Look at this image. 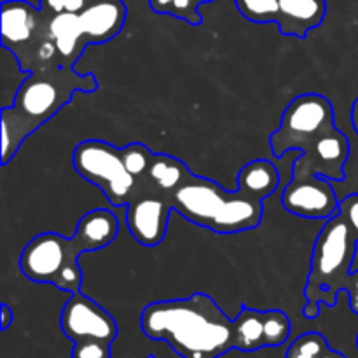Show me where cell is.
Here are the masks:
<instances>
[{
	"instance_id": "6da1fadb",
	"label": "cell",
	"mask_w": 358,
	"mask_h": 358,
	"mask_svg": "<svg viewBox=\"0 0 358 358\" xmlns=\"http://www.w3.org/2000/svg\"><path fill=\"white\" fill-rule=\"evenodd\" d=\"M142 331L152 341L168 343L182 358H219L236 348L234 320L203 292L145 306Z\"/></svg>"
},
{
	"instance_id": "7a4b0ae2",
	"label": "cell",
	"mask_w": 358,
	"mask_h": 358,
	"mask_svg": "<svg viewBox=\"0 0 358 358\" xmlns=\"http://www.w3.org/2000/svg\"><path fill=\"white\" fill-rule=\"evenodd\" d=\"M98 90L94 73H77L73 69L51 63L28 73L14 94L10 107L2 108V166L16 156L24 140L58 114L73 94Z\"/></svg>"
},
{
	"instance_id": "3957f363",
	"label": "cell",
	"mask_w": 358,
	"mask_h": 358,
	"mask_svg": "<svg viewBox=\"0 0 358 358\" xmlns=\"http://www.w3.org/2000/svg\"><path fill=\"white\" fill-rule=\"evenodd\" d=\"M173 212L189 222L217 234H234L255 229L262 220V201L243 189L226 191L213 180L191 175L170 198Z\"/></svg>"
},
{
	"instance_id": "277c9868",
	"label": "cell",
	"mask_w": 358,
	"mask_h": 358,
	"mask_svg": "<svg viewBox=\"0 0 358 358\" xmlns=\"http://www.w3.org/2000/svg\"><path fill=\"white\" fill-rule=\"evenodd\" d=\"M357 243L355 234L341 213L327 219L311 255V269L304 287V297L308 301L303 310L304 317L315 320L320 315V303L329 308L336 306L338 296L346 289L352 276Z\"/></svg>"
},
{
	"instance_id": "5b68a950",
	"label": "cell",
	"mask_w": 358,
	"mask_h": 358,
	"mask_svg": "<svg viewBox=\"0 0 358 358\" xmlns=\"http://www.w3.org/2000/svg\"><path fill=\"white\" fill-rule=\"evenodd\" d=\"M126 14L122 0H93L79 14L52 16L51 34L58 65L73 69L87 45L112 41L124 27Z\"/></svg>"
},
{
	"instance_id": "8992f818",
	"label": "cell",
	"mask_w": 358,
	"mask_h": 358,
	"mask_svg": "<svg viewBox=\"0 0 358 358\" xmlns=\"http://www.w3.org/2000/svg\"><path fill=\"white\" fill-rule=\"evenodd\" d=\"M0 28V42L16 58L20 70L30 73L58 63L51 34V16L41 7H34L24 0H6L2 3Z\"/></svg>"
},
{
	"instance_id": "52a82bcc",
	"label": "cell",
	"mask_w": 358,
	"mask_h": 358,
	"mask_svg": "<svg viewBox=\"0 0 358 358\" xmlns=\"http://www.w3.org/2000/svg\"><path fill=\"white\" fill-rule=\"evenodd\" d=\"M79 248L72 238L56 233H42L28 241L20 255V269L24 278L35 283H51L69 294L80 292L83 273L79 268Z\"/></svg>"
},
{
	"instance_id": "ba28073f",
	"label": "cell",
	"mask_w": 358,
	"mask_h": 358,
	"mask_svg": "<svg viewBox=\"0 0 358 358\" xmlns=\"http://www.w3.org/2000/svg\"><path fill=\"white\" fill-rule=\"evenodd\" d=\"M73 168L90 184L101 189L112 206L131 201L140 182L126 170L121 149L103 140H84L73 150Z\"/></svg>"
},
{
	"instance_id": "9c48e42d",
	"label": "cell",
	"mask_w": 358,
	"mask_h": 358,
	"mask_svg": "<svg viewBox=\"0 0 358 358\" xmlns=\"http://www.w3.org/2000/svg\"><path fill=\"white\" fill-rule=\"evenodd\" d=\"M332 128H336V124L331 100L317 93L299 94L287 105L282 124L273 131V156L282 157L290 150L306 149Z\"/></svg>"
},
{
	"instance_id": "30bf717a",
	"label": "cell",
	"mask_w": 358,
	"mask_h": 358,
	"mask_svg": "<svg viewBox=\"0 0 358 358\" xmlns=\"http://www.w3.org/2000/svg\"><path fill=\"white\" fill-rule=\"evenodd\" d=\"M62 331L70 341H101L112 343L117 338V324L108 311L93 299L76 292L70 296L62 311Z\"/></svg>"
},
{
	"instance_id": "8fae6325",
	"label": "cell",
	"mask_w": 358,
	"mask_h": 358,
	"mask_svg": "<svg viewBox=\"0 0 358 358\" xmlns=\"http://www.w3.org/2000/svg\"><path fill=\"white\" fill-rule=\"evenodd\" d=\"M126 210V224L131 236L143 247H156L166 236L168 220L173 212L170 198L140 182V187Z\"/></svg>"
},
{
	"instance_id": "7c38bea8",
	"label": "cell",
	"mask_w": 358,
	"mask_h": 358,
	"mask_svg": "<svg viewBox=\"0 0 358 358\" xmlns=\"http://www.w3.org/2000/svg\"><path fill=\"white\" fill-rule=\"evenodd\" d=\"M282 205L292 215L327 220L339 212V199L331 180L320 175L294 177L282 194Z\"/></svg>"
},
{
	"instance_id": "4fadbf2b",
	"label": "cell",
	"mask_w": 358,
	"mask_h": 358,
	"mask_svg": "<svg viewBox=\"0 0 358 358\" xmlns=\"http://www.w3.org/2000/svg\"><path fill=\"white\" fill-rule=\"evenodd\" d=\"M350 156V142L338 128L318 136L311 145L301 150V156L292 164L294 177L320 175L331 182L345 180V164Z\"/></svg>"
},
{
	"instance_id": "5bb4252c",
	"label": "cell",
	"mask_w": 358,
	"mask_h": 358,
	"mask_svg": "<svg viewBox=\"0 0 358 358\" xmlns=\"http://www.w3.org/2000/svg\"><path fill=\"white\" fill-rule=\"evenodd\" d=\"M327 13L325 0H280V31L287 37L304 38L308 31L320 27Z\"/></svg>"
},
{
	"instance_id": "9a60e30c",
	"label": "cell",
	"mask_w": 358,
	"mask_h": 358,
	"mask_svg": "<svg viewBox=\"0 0 358 358\" xmlns=\"http://www.w3.org/2000/svg\"><path fill=\"white\" fill-rule=\"evenodd\" d=\"M119 220L110 210H91L80 217L72 240L80 254L108 247L117 238Z\"/></svg>"
},
{
	"instance_id": "2e32d148",
	"label": "cell",
	"mask_w": 358,
	"mask_h": 358,
	"mask_svg": "<svg viewBox=\"0 0 358 358\" xmlns=\"http://www.w3.org/2000/svg\"><path fill=\"white\" fill-rule=\"evenodd\" d=\"M191 170L184 161L168 156V154L154 152L149 170L142 182L166 198H171L173 192L178 191L191 178Z\"/></svg>"
},
{
	"instance_id": "e0dca14e",
	"label": "cell",
	"mask_w": 358,
	"mask_h": 358,
	"mask_svg": "<svg viewBox=\"0 0 358 358\" xmlns=\"http://www.w3.org/2000/svg\"><path fill=\"white\" fill-rule=\"evenodd\" d=\"M280 173L268 159H255L245 164L238 173V187L243 189L255 199L264 201L278 189Z\"/></svg>"
},
{
	"instance_id": "ac0fdd59",
	"label": "cell",
	"mask_w": 358,
	"mask_h": 358,
	"mask_svg": "<svg viewBox=\"0 0 358 358\" xmlns=\"http://www.w3.org/2000/svg\"><path fill=\"white\" fill-rule=\"evenodd\" d=\"M266 311L241 308L238 318H234V343L241 352H255L266 348L264 338Z\"/></svg>"
},
{
	"instance_id": "d6986e66",
	"label": "cell",
	"mask_w": 358,
	"mask_h": 358,
	"mask_svg": "<svg viewBox=\"0 0 358 358\" xmlns=\"http://www.w3.org/2000/svg\"><path fill=\"white\" fill-rule=\"evenodd\" d=\"M241 16L254 23H276L280 17V0H234Z\"/></svg>"
},
{
	"instance_id": "ffe728a7",
	"label": "cell",
	"mask_w": 358,
	"mask_h": 358,
	"mask_svg": "<svg viewBox=\"0 0 358 358\" xmlns=\"http://www.w3.org/2000/svg\"><path fill=\"white\" fill-rule=\"evenodd\" d=\"M121 157L122 163H124L126 170L133 175L138 182L143 180L147 170L150 166V161H152L154 152L147 145L140 142H133L129 145L122 147L121 149Z\"/></svg>"
},
{
	"instance_id": "44dd1931",
	"label": "cell",
	"mask_w": 358,
	"mask_h": 358,
	"mask_svg": "<svg viewBox=\"0 0 358 358\" xmlns=\"http://www.w3.org/2000/svg\"><path fill=\"white\" fill-rule=\"evenodd\" d=\"M290 320L283 311L269 310L266 311L264 320V338L266 348H276L289 341Z\"/></svg>"
},
{
	"instance_id": "7402d4cb",
	"label": "cell",
	"mask_w": 358,
	"mask_h": 358,
	"mask_svg": "<svg viewBox=\"0 0 358 358\" xmlns=\"http://www.w3.org/2000/svg\"><path fill=\"white\" fill-rule=\"evenodd\" d=\"M329 350L327 339L318 332L299 336L287 350L285 358H320Z\"/></svg>"
},
{
	"instance_id": "603a6c76",
	"label": "cell",
	"mask_w": 358,
	"mask_h": 358,
	"mask_svg": "<svg viewBox=\"0 0 358 358\" xmlns=\"http://www.w3.org/2000/svg\"><path fill=\"white\" fill-rule=\"evenodd\" d=\"M208 2H213V0H171L168 14L177 20L187 21L192 27H199L203 21L201 14H199V6Z\"/></svg>"
},
{
	"instance_id": "cb8c5ba5",
	"label": "cell",
	"mask_w": 358,
	"mask_h": 358,
	"mask_svg": "<svg viewBox=\"0 0 358 358\" xmlns=\"http://www.w3.org/2000/svg\"><path fill=\"white\" fill-rule=\"evenodd\" d=\"M93 0H41L38 7L48 16H58V14H79L86 9Z\"/></svg>"
},
{
	"instance_id": "d4e9b609",
	"label": "cell",
	"mask_w": 358,
	"mask_h": 358,
	"mask_svg": "<svg viewBox=\"0 0 358 358\" xmlns=\"http://www.w3.org/2000/svg\"><path fill=\"white\" fill-rule=\"evenodd\" d=\"M72 358H110V345L101 341L76 343Z\"/></svg>"
},
{
	"instance_id": "484cf974",
	"label": "cell",
	"mask_w": 358,
	"mask_h": 358,
	"mask_svg": "<svg viewBox=\"0 0 358 358\" xmlns=\"http://www.w3.org/2000/svg\"><path fill=\"white\" fill-rule=\"evenodd\" d=\"M358 241V194H350L339 201V212Z\"/></svg>"
},
{
	"instance_id": "4316f807",
	"label": "cell",
	"mask_w": 358,
	"mask_h": 358,
	"mask_svg": "<svg viewBox=\"0 0 358 358\" xmlns=\"http://www.w3.org/2000/svg\"><path fill=\"white\" fill-rule=\"evenodd\" d=\"M345 292L348 294V297H350V308H352L353 313L358 315V271L352 273Z\"/></svg>"
},
{
	"instance_id": "83f0119b",
	"label": "cell",
	"mask_w": 358,
	"mask_h": 358,
	"mask_svg": "<svg viewBox=\"0 0 358 358\" xmlns=\"http://www.w3.org/2000/svg\"><path fill=\"white\" fill-rule=\"evenodd\" d=\"M0 310H2V318H0V329H2V331H7V329L10 327V324L14 322V313H13V310L7 306V304H2V306H0Z\"/></svg>"
},
{
	"instance_id": "f1b7e54d",
	"label": "cell",
	"mask_w": 358,
	"mask_h": 358,
	"mask_svg": "<svg viewBox=\"0 0 358 358\" xmlns=\"http://www.w3.org/2000/svg\"><path fill=\"white\" fill-rule=\"evenodd\" d=\"M149 6L154 13L157 14H168L171 6V0H149Z\"/></svg>"
},
{
	"instance_id": "f546056e",
	"label": "cell",
	"mask_w": 358,
	"mask_h": 358,
	"mask_svg": "<svg viewBox=\"0 0 358 358\" xmlns=\"http://www.w3.org/2000/svg\"><path fill=\"white\" fill-rule=\"evenodd\" d=\"M352 124H353V128H355V131L358 135V98L355 101H353V105H352Z\"/></svg>"
},
{
	"instance_id": "4dcf8cb0",
	"label": "cell",
	"mask_w": 358,
	"mask_h": 358,
	"mask_svg": "<svg viewBox=\"0 0 358 358\" xmlns=\"http://www.w3.org/2000/svg\"><path fill=\"white\" fill-rule=\"evenodd\" d=\"M320 358H346L345 355H343V353H339V352H336V350H331L329 348L327 352L324 353V355H322Z\"/></svg>"
},
{
	"instance_id": "1f68e13d",
	"label": "cell",
	"mask_w": 358,
	"mask_h": 358,
	"mask_svg": "<svg viewBox=\"0 0 358 358\" xmlns=\"http://www.w3.org/2000/svg\"><path fill=\"white\" fill-rule=\"evenodd\" d=\"M357 348H358V336H357Z\"/></svg>"
},
{
	"instance_id": "d6a6232c",
	"label": "cell",
	"mask_w": 358,
	"mask_h": 358,
	"mask_svg": "<svg viewBox=\"0 0 358 358\" xmlns=\"http://www.w3.org/2000/svg\"><path fill=\"white\" fill-rule=\"evenodd\" d=\"M150 358H152V357H150Z\"/></svg>"
}]
</instances>
